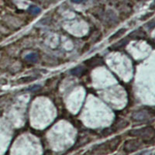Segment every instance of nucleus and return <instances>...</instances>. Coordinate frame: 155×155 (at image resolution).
<instances>
[{"label":"nucleus","mask_w":155,"mask_h":155,"mask_svg":"<svg viewBox=\"0 0 155 155\" xmlns=\"http://www.w3.org/2000/svg\"><path fill=\"white\" fill-rule=\"evenodd\" d=\"M128 134L131 137L141 138L143 140H153L154 137V129L152 127H143L130 130Z\"/></svg>","instance_id":"1"},{"label":"nucleus","mask_w":155,"mask_h":155,"mask_svg":"<svg viewBox=\"0 0 155 155\" xmlns=\"http://www.w3.org/2000/svg\"><path fill=\"white\" fill-rule=\"evenodd\" d=\"M143 147V142L140 140H127L123 144V151L126 154H131L140 150Z\"/></svg>","instance_id":"2"},{"label":"nucleus","mask_w":155,"mask_h":155,"mask_svg":"<svg viewBox=\"0 0 155 155\" xmlns=\"http://www.w3.org/2000/svg\"><path fill=\"white\" fill-rule=\"evenodd\" d=\"M150 115L145 110H139L133 113L132 119L135 121H145L149 119Z\"/></svg>","instance_id":"3"},{"label":"nucleus","mask_w":155,"mask_h":155,"mask_svg":"<svg viewBox=\"0 0 155 155\" xmlns=\"http://www.w3.org/2000/svg\"><path fill=\"white\" fill-rule=\"evenodd\" d=\"M84 68L82 66H79L76 67V68H74L71 69V74L74 75V76H80L82 74V73L84 72Z\"/></svg>","instance_id":"4"},{"label":"nucleus","mask_w":155,"mask_h":155,"mask_svg":"<svg viewBox=\"0 0 155 155\" xmlns=\"http://www.w3.org/2000/svg\"><path fill=\"white\" fill-rule=\"evenodd\" d=\"M125 33H126V29H124V28L120 29V30H119L117 31L116 33H115L113 35L111 36V37H109V41H113V40H116V39L118 38L119 37H120V36L123 35V34H124Z\"/></svg>","instance_id":"5"},{"label":"nucleus","mask_w":155,"mask_h":155,"mask_svg":"<svg viewBox=\"0 0 155 155\" xmlns=\"http://www.w3.org/2000/svg\"><path fill=\"white\" fill-rule=\"evenodd\" d=\"M29 13H31V14H33V15H38L40 14L41 12V9L37 6H35V5H31L30 6L28 9Z\"/></svg>","instance_id":"6"},{"label":"nucleus","mask_w":155,"mask_h":155,"mask_svg":"<svg viewBox=\"0 0 155 155\" xmlns=\"http://www.w3.org/2000/svg\"><path fill=\"white\" fill-rule=\"evenodd\" d=\"M25 58L26 61H31L33 63H35V62L38 61V56H37V53H30V54L25 57Z\"/></svg>","instance_id":"7"},{"label":"nucleus","mask_w":155,"mask_h":155,"mask_svg":"<svg viewBox=\"0 0 155 155\" xmlns=\"http://www.w3.org/2000/svg\"><path fill=\"white\" fill-rule=\"evenodd\" d=\"M85 62H91V63H86L89 64L90 66H95V65H99L100 64H102V60H96L95 58H92V59H89L88 61H85Z\"/></svg>","instance_id":"8"},{"label":"nucleus","mask_w":155,"mask_h":155,"mask_svg":"<svg viewBox=\"0 0 155 155\" xmlns=\"http://www.w3.org/2000/svg\"><path fill=\"white\" fill-rule=\"evenodd\" d=\"M34 78L33 77H26V78H22L20 80H18V83H27V82H30L31 81H33L34 80Z\"/></svg>","instance_id":"9"},{"label":"nucleus","mask_w":155,"mask_h":155,"mask_svg":"<svg viewBox=\"0 0 155 155\" xmlns=\"http://www.w3.org/2000/svg\"><path fill=\"white\" fill-rule=\"evenodd\" d=\"M39 89H41V86L40 85H34V86H32L30 88H29V90H30L32 92L33 91H37V90H38Z\"/></svg>","instance_id":"10"},{"label":"nucleus","mask_w":155,"mask_h":155,"mask_svg":"<svg viewBox=\"0 0 155 155\" xmlns=\"http://www.w3.org/2000/svg\"><path fill=\"white\" fill-rule=\"evenodd\" d=\"M72 3H77V4H79V3H82L83 2H85V0H71Z\"/></svg>","instance_id":"11"},{"label":"nucleus","mask_w":155,"mask_h":155,"mask_svg":"<svg viewBox=\"0 0 155 155\" xmlns=\"http://www.w3.org/2000/svg\"><path fill=\"white\" fill-rule=\"evenodd\" d=\"M43 155H52V154H51V151H46V152L44 153V154Z\"/></svg>","instance_id":"12"}]
</instances>
